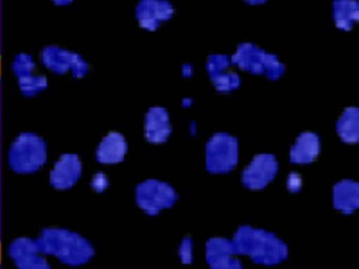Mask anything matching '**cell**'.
Listing matches in <instances>:
<instances>
[{"instance_id": "cell-1", "label": "cell", "mask_w": 359, "mask_h": 269, "mask_svg": "<svg viewBox=\"0 0 359 269\" xmlns=\"http://www.w3.org/2000/svg\"><path fill=\"white\" fill-rule=\"evenodd\" d=\"M36 240L44 256H52L63 264L72 266L86 263L95 254L86 239L66 229H45Z\"/></svg>"}, {"instance_id": "cell-2", "label": "cell", "mask_w": 359, "mask_h": 269, "mask_svg": "<svg viewBox=\"0 0 359 269\" xmlns=\"http://www.w3.org/2000/svg\"><path fill=\"white\" fill-rule=\"evenodd\" d=\"M46 145L36 134L25 132L13 142L8 151V165L15 173L29 174L36 172L46 164Z\"/></svg>"}, {"instance_id": "cell-3", "label": "cell", "mask_w": 359, "mask_h": 269, "mask_svg": "<svg viewBox=\"0 0 359 269\" xmlns=\"http://www.w3.org/2000/svg\"><path fill=\"white\" fill-rule=\"evenodd\" d=\"M177 199L171 186L156 179H147L136 189L137 204L149 216H156L163 209L171 207Z\"/></svg>"}, {"instance_id": "cell-4", "label": "cell", "mask_w": 359, "mask_h": 269, "mask_svg": "<svg viewBox=\"0 0 359 269\" xmlns=\"http://www.w3.org/2000/svg\"><path fill=\"white\" fill-rule=\"evenodd\" d=\"M8 254L20 269H47L50 266L41 252L36 239L18 237L9 247Z\"/></svg>"}, {"instance_id": "cell-5", "label": "cell", "mask_w": 359, "mask_h": 269, "mask_svg": "<svg viewBox=\"0 0 359 269\" xmlns=\"http://www.w3.org/2000/svg\"><path fill=\"white\" fill-rule=\"evenodd\" d=\"M81 174V163L76 155L65 154L60 157L50 173V184L56 190L72 188Z\"/></svg>"}, {"instance_id": "cell-6", "label": "cell", "mask_w": 359, "mask_h": 269, "mask_svg": "<svg viewBox=\"0 0 359 269\" xmlns=\"http://www.w3.org/2000/svg\"><path fill=\"white\" fill-rule=\"evenodd\" d=\"M234 145L224 137H215L207 146L206 167L214 173L226 172L236 163Z\"/></svg>"}, {"instance_id": "cell-7", "label": "cell", "mask_w": 359, "mask_h": 269, "mask_svg": "<svg viewBox=\"0 0 359 269\" xmlns=\"http://www.w3.org/2000/svg\"><path fill=\"white\" fill-rule=\"evenodd\" d=\"M277 165L271 156H258L244 173V183L251 188H260L273 179Z\"/></svg>"}, {"instance_id": "cell-8", "label": "cell", "mask_w": 359, "mask_h": 269, "mask_svg": "<svg viewBox=\"0 0 359 269\" xmlns=\"http://www.w3.org/2000/svg\"><path fill=\"white\" fill-rule=\"evenodd\" d=\"M127 153L124 138L117 133L109 134L100 144L97 160L102 164H116L123 162Z\"/></svg>"}, {"instance_id": "cell-9", "label": "cell", "mask_w": 359, "mask_h": 269, "mask_svg": "<svg viewBox=\"0 0 359 269\" xmlns=\"http://www.w3.org/2000/svg\"><path fill=\"white\" fill-rule=\"evenodd\" d=\"M319 144L318 138L311 134L304 135L293 146L291 153L292 161L306 163L313 160L318 155Z\"/></svg>"}, {"instance_id": "cell-10", "label": "cell", "mask_w": 359, "mask_h": 269, "mask_svg": "<svg viewBox=\"0 0 359 269\" xmlns=\"http://www.w3.org/2000/svg\"><path fill=\"white\" fill-rule=\"evenodd\" d=\"M40 60L46 69L56 74L65 72L69 64V55L55 46L45 47L40 54Z\"/></svg>"}, {"instance_id": "cell-11", "label": "cell", "mask_w": 359, "mask_h": 269, "mask_svg": "<svg viewBox=\"0 0 359 269\" xmlns=\"http://www.w3.org/2000/svg\"><path fill=\"white\" fill-rule=\"evenodd\" d=\"M170 133L166 116L157 112L149 115L147 122L146 134L149 142L161 143L166 140Z\"/></svg>"}, {"instance_id": "cell-12", "label": "cell", "mask_w": 359, "mask_h": 269, "mask_svg": "<svg viewBox=\"0 0 359 269\" xmlns=\"http://www.w3.org/2000/svg\"><path fill=\"white\" fill-rule=\"evenodd\" d=\"M229 247V243L223 239L214 238L208 242L206 258L212 268H223V265L226 264Z\"/></svg>"}, {"instance_id": "cell-13", "label": "cell", "mask_w": 359, "mask_h": 269, "mask_svg": "<svg viewBox=\"0 0 359 269\" xmlns=\"http://www.w3.org/2000/svg\"><path fill=\"white\" fill-rule=\"evenodd\" d=\"M20 92L27 97H33L45 91L48 85L46 77L37 73L18 79Z\"/></svg>"}, {"instance_id": "cell-14", "label": "cell", "mask_w": 359, "mask_h": 269, "mask_svg": "<svg viewBox=\"0 0 359 269\" xmlns=\"http://www.w3.org/2000/svg\"><path fill=\"white\" fill-rule=\"evenodd\" d=\"M12 71L18 79L36 73V64L33 57L27 53H19L12 62Z\"/></svg>"}, {"instance_id": "cell-15", "label": "cell", "mask_w": 359, "mask_h": 269, "mask_svg": "<svg viewBox=\"0 0 359 269\" xmlns=\"http://www.w3.org/2000/svg\"><path fill=\"white\" fill-rule=\"evenodd\" d=\"M179 258L184 264L192 262V242L190 237H185L179 248Z\"/></svg>"}, {"instance_id": "cell-16", "label": "cell", "mask_w": 359, "mask_h": 269, "mask_svg": "<svg viewBox=\"0 0 359 269\" xmlns=\"http://www.w3.org/2000/svg\"><path fill=\"white\" fill-rule=\"evenodd\" d=\"M109 185V182L104 174L100 172L94 175L91 186L95 191L102 193Z\"/></svg>"}, {"instance_id": "cell-17", "label": "cell", "mask_w": 359, "mask_h": 269, "mask_svg": "<svg viewBox=\"0 0 359 269\" xmlns=\"http://www.w3.org/2000/svg\"><path fill=\"white\" fill-rule=\"evenodd\" d=\"M301 184V178L297 174H290L288 181V186L290 191H298V188H300Z\"/></svg>"}, {"instance_id": "cell-18", "label": "cell", "mask_w": 359, "mask_h": 269, "mask_svg": "<svg viewBox=\"0 0 359 269\" xmlns=\"http://www.w3.org/2000/svg\"><path fill=\"white\" fill-rule=\"evenodd\" d=\"M67 1V0H53V2H54L56 4H63Z\"/></svg>"}]
</instances>
